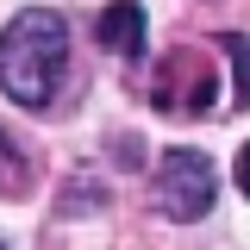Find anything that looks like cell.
Wrapping results in <instances>:
<instances>
[{
	"label": "cell",
	"mask_w": 250,
	"mask_h": 250,
	"mask_svg": "<svg viewBox=\"0 0 250 250\" xmlns=\"http://www.w3.org/2000/svg\"><path fill=\"white\" fill-rule=\"evenodd\" d=\"M25 194H31V163L0 125V200H25Z\"/></svg>",
	"instance_id": "obj_5"
},
{
	"label": "cell",
	"mask_w": 250,
	"mask_h": 250,
	"mask_svg": "<svg viewBox=\"0 0 250 250\" xmlns=\"http://www.w3.org/2000/svg\"><path fill=\"white\" fill-rule=\"evenodd\" d=\"M150 200L175 219V225L207 219V213H213V200H219V169H213V156L194 150V144L163 150V156H156V175H150Z\"/></svg>",
	"instance_id": "obj_2"
},
{
	"label": "cell",
	"mask_w": 250,
	"mask_h": 250,
	"mask_svg": "<svg viewBox=\"0 0 250 250\" xmlns=\"http://www.w3.org/2000/svg\"><path fill=\"white\" fill-rule=\"evenodd\" d=\"M94 38H100L113 57L138 62V57H144V6H138V0H106V6H100Z\"/></svg>",
	"instance_id": "obj_4"
},
{
	"label": "cell",
	"mask_w": 250,
	"mask_h": 250,
	"mask_svg": "<svg viewBox=\"0 0 250 250\" xmlns=\"http://www.w3.org/2000/svg\"><path fill=\"white\" fill-rule=\"evenodd\" d=\"M0 250H6V244H0Z\"/></svg>",
	"instance_id": "obj_8"
},
{
	"label": "cell",
	"mask_w": 250,
	"mask_h": 250,
	"mask_svg": "<svg viewBox=\"0 0 250 250\" xmlns=\"http://www.w3.org/2000/svg\"><path fill=\"white\" fill-rule=\"evenodd\" d=\"M225 50H231V62H238V106H250V38L244 31H225Z\"/></svg>",
	"instance_id": "obj_6"
},
{
	"label": "cell",
	"mask_w": 250,
	"mask_h": 250,
	"mask_svg": "<svg viewBox=\"0 0 250 250\" xmlns=\"http://www.w3.org/2000/svg\"><path fill=\"white\" fill-rule=\"evenodd\" d=\"M231 175H238V194H244V200H250V144H244V150H238V163H231Z\"/></svg>",
	"instance_id": "obj_7"
},
{
	"label": "cell",
	"mask_w": 250,
	"mask_h": 250,
	"mask_svg": "<svg viewBox=\"0 0 250 250\" xmlns=\"http://www.w3.org/2000/svg\"><path fill=\"white\" fill-rule=\"evenodd\" d=\"M219 100V75L213 62L200 57V50H169V57L156 62V82H150V106L156 113H207Z\"/></svg>",
	"instance_id": "obj_3"
},
{
	"label": "cell",
	"mask_w": 250,
	"mask_h": 250,
	"mask_svg": "<svg viewBox=\"0 0 250 250\" xmlns=\"http://www.w3.org/2000/svg\"><path fill=\"white\" fill-rule=\"evenodd\" d=\"M69 75V25L50 6H25L0 31V94L19 106H50Z\"/></svg>",
	"instance_id": "obj_1"
}]
</instances>
